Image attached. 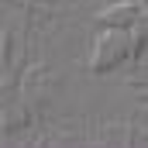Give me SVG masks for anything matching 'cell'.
<instances>
[{"mask_svg": "<svg viewBox=\"0 0 148 148\" xmlns=\"http://www.w3.org/2000/svg\"><path fill=\"white\" fill-rule=\"evenodd\" d=\"M127 17H131V10H127V3H121V17H117L121 24H117V28L107 24V31L97 38V45H93V55H90V69H93V73L114 69L117 62H124V59L134 55L138 35L127 31Z\"/></svg>", "mask_w": 148, "mask_h": 148, "instance_id": "obj_1", "label": "cell"}]
</instances>
